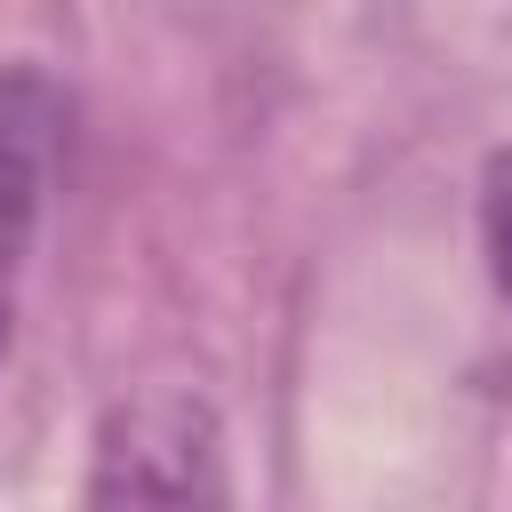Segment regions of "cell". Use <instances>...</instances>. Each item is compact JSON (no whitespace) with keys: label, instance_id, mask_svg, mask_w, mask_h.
<instances>
[{"label":"cell","instance_id":"cell-3","mask_svg":"<svg viewBox=\"0 0 512 512\" xmlns=\"http://www.w3.org/2000/svg\"><path fill=\"white\" fill-rule=\"evenodd\" d=\"M480 224H488V264H496V288L512 296V152H496V160H488Z\"/></svg>","mask_w":512,"mask_h":512},{"label":"cell","instance_id":"cell-1","mask_svg":"<svg viewBox=\"0 0 512 512\" xmlns=\"http://www.w3.org/2000/svg\"><path fill=\"white\" fill-rule=\"evenodd\" d=\"M88 512H240L224 416L184 384L112 400L88 456Z\"/></svg>","mask_w":512,"mask_h":512},{"label":"cell","instance_id":"cell-2","mask_svg":"<svg viewBox=\"0 0 512 512\" xmlns=\"http://www.w3.org/2000/svg\"><path fill=\"white\" fill-rule=\"evenodd\" d=\"M56 144H64V96L32 64H0V360L16 336V288L24 256L56 184Z\"/></svg>","mask_w":512,"mask_h":512}]
</instances>
